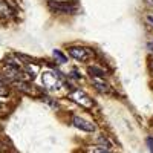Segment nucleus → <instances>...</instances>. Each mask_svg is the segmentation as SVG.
<instances>
[{"label": "nucleus", "mask_w": 153, "mask_h": 153, "mask_svg": "<svg viewBox=\"0 0 153 153\" xmlns=\"http://www.w3.org/2000/svg\"><path fill=\"white\" fill-rule=\"evenodd\" d=\"M48 8L55 14H75L80 3L78 0H48Z\"/></svg>", "instance_id": "obj_1"}, {"label": "nucleus", "mask_w": 153, "mask_h": 153, "mask_svg": "<svg viewBox=\"0 0 153 153\" xmlns=\"http://www.w3.org/2000/svg\"><path fill=\"white\" fill-rule=\"evenodd\" d=\"M68 52L69 55L76 60V61H80V63H87V61H91L94 58V51L91 48H86V46H69L68 48Z\"/></svg>", "instance_id": "obj_2"}, {"label": "nucleus", "mask_w": 153, "mask_h": 153, "mask_svg": "<svg viewBox=\"0 0 153 153\" xmlns=\"http://www.w3.org/2000/svg\"><path fill=\"white\" fill-rule=\"evenodd\" d=\"M69 100L74 101L75 104H78L80 107L83 109H92L94 107V101L92 98L89 97L84 91H81V89H74V91L69 92Z\"/></svg>", "instance_id": "obj_3"}, {"label": "nucleus", "mask_w": 153, "mask_h": 153, "mask_svg": "<svg viewBox=\"0 0 153 153\" xmlns=\"http://www.w3.org/2000/svg\"><path fill=\"white\" fill-rule=\"evenodd\" d=\"M16 87H17V91H20L22 94H25V95H31V97H43V94H42V91L38 89L37 86H34V84H31V83H28V81H23V80H20V81H16Z\"/></svg>", "instance_id": "obj_4"}, {"label": "nucleus", "mask_w": 153, "mask_h": 153, "mask_svg": "<svg viewBox=\"0 0 153 153\" xmlns=\"http://www.w3.org/2000/svg\"><path fill=\"white\" fill-rule=\"evenodd\" d=\"M72 126L83 132H89V133L95 132V129H97L94 123H91L89 120H84L83 117H78V115H74L72 117Z\"/></svg>", "instance_id": "obj_5"}, {"label": "nucleus", "mask_w": 153, "mask_h": 153, "mask_svg": "<svg viewBox=\"0 0 153 153\" xmlns=\"http://www.w3.org/2000/svg\"><path fill=\"white\" fill-rule=\"evenodd\" d=\"M42 81H43V86L49 89V91H57L60 87V80L54 72H43Z\"/></svg>", "instance_id": "obj_6"}, {"label": "nucleus", "mask_w": 153, "mask_h": 153, "mask_svg": "<svg viewBox=\"0 0 153 153\" xmlns=\"http://www.w3.org/2000/svg\"><path fill=\"white\" fill-rule=\"evenodd\" d=\"M91 81H92V86L97 89L98 92L101 94H112V86L104 81V78H95V76H91Z\"/></svg>", "instance_id": "obj_7"}, {"label": "nucleus", "mask_w": 153, "mask_h": 153, "mask_svg": "<svg viewBox=\"0 0 153 153\" xmlns=\"http://www.w3.org/2000/svg\"><path fill=\"white\" fill-rule=\"evenodd\" d=\"M14 14H16L14 9H12V8L8 5L6 0H0V17H3V19H9V17H12Z\"/></svg>", "instance_id": "obj_8"}, {"label": "nucleus", "mask_w": 153, "mask_h": 153, "mask_svg": "<svg viewBox=\"0 0 153 153\" xmlns=\"http://www.w3.org/2000/svg\"><path fill=\"white\" fill-rule=\"evenodd\" d=\"M87 72L91 76H95V78H104V76L107 75L106 69H103L101 66H97V65H92L87 68Z\"/></svg>", "instance_id": "obj_9"}, {"label": "nucleus", "mask_w": 153, "mask_h": 153, "mask_svg": "<svg viewBox=\"0 0 153 153\" xmlns=\"http://www.w3.org/2000/svg\"><path fill=\"white\" fill-rule=\"evenodd\" d=\"M52 55H54V58H55L58 63H61V65L68 63V57H66L65 54H63L60 49H54V51H52Z\"/></svg>", "instance_id": "obj_10"}, {"label": "nucleus", "mask_w": 153, "mask_h": 153, "mask_svg": "<svg viewBox=\"0 0 153 153\" xmlns=\"http://www.w3.org/2000/svg\"><path fill=\"white\" fill-rule=\"evenodd\" d=\"M98 143L101 144L100 147H103V149H106V150H109V149H112V143L109 141V139H107V136L104 135H101V136H98Z\"/></svg>", "instance_id": "obj_11"}, {"label": "nucleus", "mask_w": 153, "mask_h": 153, "mask_svg": "<svg viewBox=\"0 0 153 153\" xmlns=\"http://www.w3.org/2000/svg\"><path fill=\"white\" fill-rule=\"evenodd\" d=\"M86 152L87 153H110L109 150L100 147V146H89V147H86Z\"/></svg>", "instance_id": "obj_12"}, {"label": "nucleus", "mask_w": 153, "mask_h": 153, "mask_svg": "<svg viewBox=\"0 0 153 153\" xmlns=\"http://www.w3.org/2000/svg\"><path fill=\"white\" fill-rule=\"evenodd\" d=\"M9 95V87L6 83H0V97H8Z\"/></svg>", "instance_id": "obj_13"}, {"label": "nucleus", "mask_w": 153, "mask_h": 153, "mask_svg": "<svg viewBox=\"0 0 153 153\" xmlns=\"http://www.w3.org/2000/svg\"><path fill=\"white\" fill-rule=\"evenodd\" d=\"M8 150H9V146L0 138V153H8Z\"/></svg>", "instance_id": "obj_14"}, {"label": "nucleus", "mask_w": 153, "mask_h": 153, "mask_svg": "<svg viewBox=\"0 0 153 153\" xmlns=\"http://www.w3.org/2000/svg\"><path fill=\"white\" fill-rule=\"evenodd\" d=\"M146 143H147V146H149L150 153H153V136H149V138L146 139Z\"/></svg>", "instance_id": "obj_15"}, {"label": "nucleus", "mask_w": 153, "mask_h": 153, "mask_svg": "<svg viewBox=\"0 0 153 153\" xmlns=\"http://www.w3.org/2000/svg\"><path fill=\"white\" fill-rule=\"evenodd\" d=\"M146 20H147V23L150 25V26L153 28V12H149V14H146Z\"/></svg>", "instance_id": "obj_16"}, {"label": "nucleus", "mask_w": 153, "mask_h": 153, "mask_svg": "<svg viewBox=\"0 0 153 153\" xmlns=\"http://www.w3.org/2000/svg\"><path fill=\"white\" fill-rule=\"evenodd\" d=\"M8 112V107L3 104V103H0V113H2V115H5Z\"/></svg>", "instance_id": "obj_17"}, {"label": "nucleus", "mask_w": 153, "mask_h": 153, "mask_svg": "<svg viewBox=\"0 0 153 153\" xmlns=\"http://www.w3.org/2000/svg\"><path fill=\"white\" fill-rule=\"evenodd\" d=\"M149 49H150V52H153V42L149 43Z\"/></svg>", "instance_id": "obj_18"}, {"label": "nucleus", "mask_w": 153, "mask_h": 153, "mask_svg": "<svg viewBox=\"0 0 153 153\" xmlns=\"http://www.w3.org/2000/svg\"><path fill=\"white\" fill-rule=\"evenodd\" d=\"M149 2H150V5H153V0H149Z\"/></svg>", "instance_id": "obj_19"}, {"label": "nucleus", "mask_w": 153, "mask_h": 153, "mask_svg": "<svg viewBox=\"0 0 153 153\" xmlns=\"http://www.w3.org/2000/svg\"><path fill=\"white\" fill-rule=\"evenodd\" d=\"M152 71H153V63H152Z\"/></svg>", "instance_id": "obj_20"}]
</instances>
